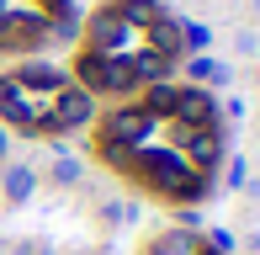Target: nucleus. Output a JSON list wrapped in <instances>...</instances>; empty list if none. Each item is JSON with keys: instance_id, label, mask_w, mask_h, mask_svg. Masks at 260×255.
I'll list each match as a JSON object with an SVG mask.
<instances>
[{"instance_id": "obj_3", "label": "nucleus", "mask_w": 260, "mask_h": 255, "mask_svg": "<svg viewBox=\"0 0 260 255\" xmlns=\"http://www.w3.org/2000/svg\"><path fill=\"white\" fill-rule=\"evenodd\" d=\"M138 48H144V27H133L117 6L96 11V21H90V53H117V59H133Z\"/></svg>"}, {"instance_id": "obj_8", "label": "nucleus", "mask_w": 260, "mask_h": 255, "mask_svg": "<svg viewBox=\"0 0 260 255\" xmlns=\"http://www.w3.org/2000/svg\"><path fill=\"white\" fill-rule=\"evenodd\" d=\"M175 117H181L186 128H212L218 107H212V96H207V90H191V85H181V96H175Z\"/></svg>"}, {"instance_id": "obj_19", "label": "nucleus", "mask_w": 260, "mask_h": 255, "mask_svg": "<svg viewBox=\"0 0 260 255\" xmlns=\"http://www.w3.org/2000/svg\"><path fill=\"white\" fill-rule=\"evenodd\" d=\"M255 11H260V0H255Z\"/></svg>"}, {"instance_id": "obj_1", "label": "nucleus", "mask_w": 260, "mask_h": 255, "mask_svg": "<svg viewBox=\"0 0 260 255\" xmlns=\"http://www.w3.org/2000/svg\"><path fill=\"white\" fill-rule=\"evenodd\" d=\"M127 170H133L144 186H154L165 197H181V202H197V197L207 192V176L181 154V149H138Z\"/></svg>"}, {"instance_id": "obj_5", "label": "nucleus", "mask_w": 260, "mask_h": 255, "mask_svg": "<svg viewBox=\"0 0 260 255\" xmlns=\"http://www.w3.org/2000/svg\"><path fill=\"white\" fill-rule=\"evenodd\" d=\"M90 117H96V96H90L85 85H64V90H53V101H48V128H85Z\"/></svg>"}, {"instance_id": "obj_9", "label": "nucleus", "mask_w": 260, "mask_h": 255, "mask_svg": "<svg viewBox=\"0 0 260 255\" xmlns=\"http://www.w3.org/2000/svg\"><path fill=\"white\" fill-rule=\"evenodd\" d=\"M21 90H43V96H53V90H64V69H53V64H27L21 75H11Z\"/></svg>"}, {"instance_id": "obj_17", "label": "nucleus", "mask_w": 260, "mask_h": 255, "mask_svg": "<svg viewBox=\"0 0 260 255\" xmlns=\"http://www.w3.org/2000/svg\"><path fill=\"white\" fill-rule=\"evenodd\" d=\"M229 186H250V165L244 160H229Z\"/></svg>"}, {"instance_id": "obj_6", "label": "nucleus", "mask_w": 260, "mask_h": 255, "mask_svg": "<svg viewBox=\"0 0 260 255\" xmlns=\"http://www.w3.org/2000/svg\"><path fill=\"white\" fill-rule=\"evenodd\" d=\"M0 117L11 128H48V101H32L16 80H0Z\"/></svg>"}, {"instance_id": "obj_12", "label": "nucleus", "mask_w": 260, "mask_h": 255, "mask_svg": "<svg viewBox=\"0 0 260 255\" xmlns=\"http://www.w3.org/2000/svg\"><path fill=\"white\" fill-rule=\"evenodd\" d=\"M175 96H181V85H149L144 112L149 117H175Z\"/></svg>"}, {"instance_id": "obj_2", "label": "nucleus", "mask_w": 260, "mask_h": 255, "mask_svg": "<svg viewBox=\"0 0 260 255\" xmlns=\"http://www.w3.org/2000/svg\"><path fill=\"white\" fill-rule=\"evenodd\" d=\"M154 128H159V117H149L144 107L138 112H112V117L101 122V154L112 160V165H133V154L154 138Z\"/></svg>"}, {"instance_id": "obj_18", "label": "nucleus", "mask_w": 260, "mask_h": 255, "mask_svg": "<svg viewBox=\"0 0 260 255\" xmlns=\"http://www.w3.org/2000/svg\"><path fill=\"white\" fill-rule=\"evenodd\" d=\"M6 149H11V138H6V128H0V160H6Z\"/></svg>"}, {"instance_id": "obj_7", "label": "nucleus", "mask_w": 260, "mask_h": 255, "mask_svg": "<svg viewBox=\"0 0 260 255\" xmlns=\"http://www.w3.org/2000/svg\"><path fill=\"white\" fill-rule=\"evenodd\" d=\"M175 149H181V154L191 160L202 176L218 165V154H223V144H218V133H212V128H186V122L175 128Z\"/></svg>"}, {"instance_id": "obj_16", "label": "nucleus", "mask_w": 260, "mask_h": 255, "mask_svg": "<svg viewBox=\"0 0 260 255\" xmlns=\"http://www.w3.org/2000/svg\"><path fill=\"white\" fill-rule=\"evenodd\" d=\"M234 245H239V239H234L229 229H212L207 234V255H234Z\"/></svg>"}, {"instance_id": "obj_10", "label": "nucleus", "mask_w": 260, "mask_h": 255, "mask_svg": "<svg viewBox=\"0 0 260 255\" xmlns=\"http://www.w3.org/2000/svg\"><path fill=\"white\" fill-rule=\"evenodd\" d=\"M0 192H6V202H32V192H38V176H32L27 165H6V176H0Z\"/></svg>"}, {"instance_id": "obj_13", "label": "nucleus", "mask_w": 260, "mask_h": 255, "mask_svg": "<svg viewBox=\"0 0 260 255\" xmlns=\"http://www.w3.org/2000/svg\"><path fill=\"white\" fill-rule=\"evenodd\" d=\"M117 11H122L133 27H149V21H159V16H165L159 0H117Z\"/></svg>"}, {"instance_id": "obj_14", "label": "nucleus", "mask_w": 260, "mask_h": 255, "mask_svg": "<svg viewBox=\"0 0 260 255\" xmlns=\"http://www.w3.org/2000/svg\"><path fill=\"white\" fill-rule=\"evenodd\" d=\"M53 181L58 186H75L80 181V160L75 154H53Z\"/></svg>"}, {"instance_id": "obj_15", "label": "nucleus", "mask_w": 260, "mask_h": 255, "mask_svg": "<svg viewBox=\"0 0 260 255\" xmlns=\"http://www.w3.org/2000/svg\"><path fill=\"white\" fill-rule=\"evenodd\" d=\"M181 38H186V43H191V48H197V53H202V48H207V43H212V27H202V21H181Z\"/></svg>"}, {"instance_id": "obj_4", "label": "nucleus", "mask_w": 260, "mask_h": 255, "mask_svg": "<svg viewBox=\"0 0 260 255\" xmlns=\"http://www.w3.org/2000/svg\"><path fill=\"white\" fill-rule=\"evenodd\" d=\"M80 80H85V90L90 96H117V90H133L138 80H133V64L127 59H117V53H85L80 59Z\"/></svg>"}, {"instance_id": "obj_11", "label": "nucleus", "mask_w": 260, "mask_h": 255, "mask_svg": "<svg viewBox=\"0 0 260 255\" xmlns=\"http://www.w3.org/2000/svg\"><path fill=\"white\" fill-rule=\"evenodd\" d=\"M186 75H191V80H202V85H229V64H218V59H207V53H197V59L191 64H186Z\"/></svg>"}]
</instances>
